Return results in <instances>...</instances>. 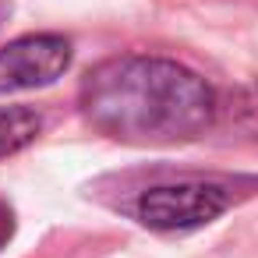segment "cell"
Listing matches in <instances>:
<instances>
[{"instance_id": "7a4b0ae2", "label": "cell", "mask_w": 258, "mask_h": 258, "mask_svg": "<svg viewBox=\"0 0 258 258\" xmlns=\"http://www.w3.org/2000/svg\"><path fill=\"white\" fill-rule=\"evenodd\" d=\"M223 209H226V191L202 180L163 184L138 198V219L152 230H191L212 223Z\"/></svg>"}, {"instance_id": "6da1fadb", "label": "cell", "mask_w": 258, "mask_h": 258, "mask_svg": "<svg viewBox=\"0 0 258 258\" xmlns=\"http://www.w3.org/2000/svg\"><path fill=\"white\" fill-rule=\"evenodd\" d=\"M85 117L120 142H187L212 124V89L159 57H117L82 85Z\"/></svg>"}, {"instance_id": "277c9868", "label": "cell", "mask_w": 258, "mask_h": 258, "mask_svg": "<svg viewBox=\"0 0 258 258\" xmlns=\"http://www.w3.org/2000/svg\"><path fill=\"white\" fill-rule=\"evenodd\" d=\"M39 127H43V120H39L36 110H29V106H4L0 110V159L22 152L25 145H32Z\"/></svg>"}, {"instance_id": "3957f363", "label": "cell", "mask_w": 258, "mask_h": 258, "mask_svg": "<svg viewBox=\"0 0 258 258\" xmlns=\"http://www.w3.org/2000/svg\"><path fill=\"white\" fill-rule=\"evenodd\" d=\"M71 64V46L60 36H25L0 46V92L36 89L60 78Z\"/></svg>"}]
</instances>
